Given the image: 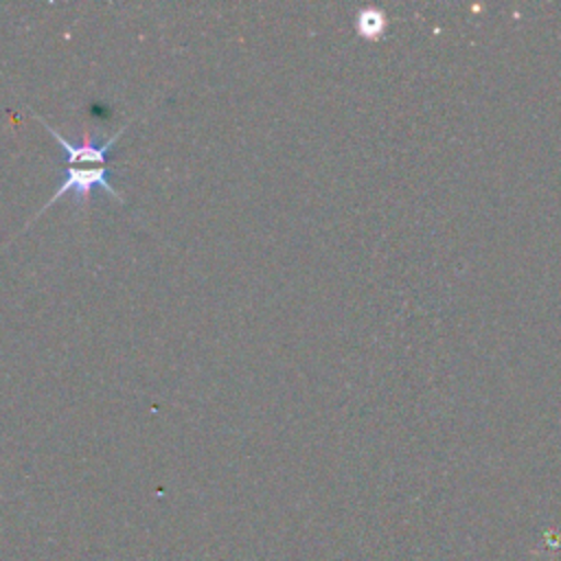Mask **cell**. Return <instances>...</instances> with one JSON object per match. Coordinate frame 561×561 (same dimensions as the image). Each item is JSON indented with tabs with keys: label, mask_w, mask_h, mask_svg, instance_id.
I'll return each mask as SVG.
<instances>
[{
	"label": "cell",
	"mask_w": 561,
	"mask_h": 561,
	"mask_svg": "<svg viewBox=\"0 0 561 561\" xmlns=\"http://www.w3.org/2000/svg\"><path fill=\"white\" fill-rule=\"evenodd\" d=\"M33 116L44 125V129L59 142V147L64 149V169H61V184L57 186V191L48 197V202L39 208V213L35 217H39L42 213L48 210V206H53L55 202H59L66 195H75L77 202H90L92 191L101 188L105 191L110 197L123 202V195L112 186L110 182V151L116 145V140L123 136V131L127 129L129 123H125L121 129H116L112 136L107 138H92L88 131L83 134V138L79 142L66 138L57 127H53L46 118H42L39 114L33 112ZM33 217V219H35ZM31 219V221H33ZM28 221V224H31ZM26 224V226H28Z\"/></svg>",
	"instance_id": "6da1fadb"
}]
</instances>
